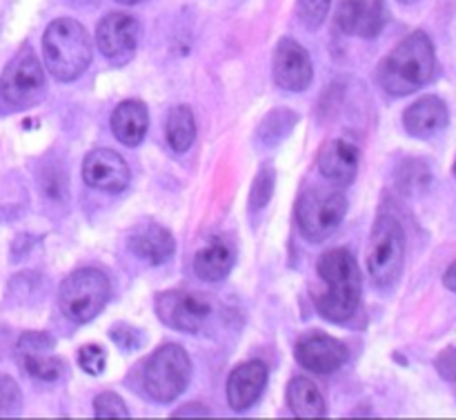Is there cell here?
I'll return each instance as SVG.
<instances>
[{"label":"cell","mask_w":456,"mask_h":420,"mask_svg":"<svg viewBox=\"0 0 456 420\" xmlns=\"http://www.w3.org/2000/svg\"><path fill=\"white\" fill-rule=\"evenodd\" d=\"M347 214V198L334 187H312L298 196L297 222L310 243L328 240Z\"/></svg>","instance_id":"cell-6"},{"label":"cell","mask_w":456,"mask_h":420,"mask_svg":"<svg viewBox=\"0 0 456 420\" xmlns=\"http://www.w3.org/2000/svg\"><path fill=\"white\" fill-rule=\"evenodd\" d=\"M94 414L96 418H127L129 409L123 400L111 392H102L94 399Z\"/></svg>","instance_id":"cell-28"},{"label":"cell","mask_w":456,"mask_h":420,"mask_svg":"<svg viewBox=\"0 0 456 420\" xmlns=\"http://www.w3.org/2000/svg\"><path fill=\"white\" fill-rule=\"evenodd\" d=\"M401 4H414V3H419V0H399Z\"/></svg>","instance_id":"cell-36"},{"label":"cell","mask_w":456,"mask_h":420,"mask_svg":"<svg viewBox=\"0 0 456 420\" xmlns=\"http://www.w3.org/2000/svg\"><path fill=\"white\" fill-rule=\"evenodd\" d=\"M150 129V111L145 102L125 101L111 114V132L116 141L127 147H136L145 141V133Z\"/></svg>","instance_id":"cell-19"},{"label":"cell","mask_w":456,"mask_h":420,"mask_svg":"<svg viewBox=\"0 0 456 420\" xmlns=\"http://www.w3.org/2000/svg\"><path fill=\"white\" fill-rule=\"evenodd\" d=\"M298 114L297 111L288 109V107H281V109H272L270 114L263 118V123L258 125V142H263L265 147H276L281 141L292 133V129L297 127Z\"/></svg>","instance_id":"cell-23"},{"label":"cell","mask_w":456,"mask_h":420,"mask_svg":"<svg viewBox=\"0 0 456 420\" xmlns=\"http://www.w3.org/2000/svg\"><path fill=\"white\" fill-rule=\"evenodd\" d=\"M332 0H297V13L307 29H319L328 18Z\"/></svg>","instance_id":"cell-26"},{"label":"cell","mask_w":456,"mask_h":420,"mask_svg":"<svg viewBox=\"0 0 456 420\" xmlns=\"http://www.w3.org/2000/svg\"><path fill=\"white\" fill-rule=\"evenodd\" d=\"M43 56L49 76L61 83H71L92 62V43L87 29L74 18H56L43 36Z\"/></svg>","instance_id":"cell-3"},{"label":"cell","mask_w":456,"mask_h":420,"mask_svg":"<svg viewBox=\"0 0 456 420\" xmlns=\"http://www.w3.org/2000/svg\"><path fill=\"white\" fill-rule=\"evenodd\" d=\"M274 167H272V165H265V167L256 174V178H254L252 182V191H249V209H252V212H258V209H263L270 203L272 194H274Z\"/></svg>","instance_id":"cell-25"},{"label":"cell","mask_w":456,"mask_h":420,"mask_svg":"<svg viewBox=\"0 0 456 420\" xmlns=\"http://www.w3.org/2000/svg\"><path fill=\"white\" fill-rule=\"evenodd\" d=\"M22 409L20 387L12 376L0 374V416H16Z\"/></svg>","instance_id":"cell-27"},{"label":"cell","mask_w":456,"mask_h":420,"mask_svg":"<svg viewBox=\"0 0 456 420\" xmlns=\"http://www.w3.org/2000/svg\"><path fill=\"white\" fill-rule=\"evenodd\" d=\"M167 145L172 147L174 151L183 154V151L190 149L196 141V120L194 114H191L190 107L178 105L169 111L167 118Z\"/></svg>","instance_id":"cell-22"},{"label":"cell","mask_w":456,"mask_h":420,"mask_svg":"<svg viewBox=\"0 0 456 420\" xmlns=\"http://www.w3.org/2000/svg\"><path fill=\"white\" fill-rule=\"evenodd\" d=\"M141 40V25L134 16L111 12L96 27V44L102 56L114 65H125L134 58Z\"/></svg>","instance_id":"cell-10"},{"label":"cell","mask_w":456,"mask_h":420,"mask_svg":"<svg viewBox=\"0 0 456 420\" xmlns=\"http://www.w3.org/2000/svg\"><path fill=\"white\" fill-rule=\"evenodd\" d=\"M53 338L45 332H27L18 341V354H45L53 350Z\"/></svg>","instance_id":"cell-31"},{"label":"cell","mask_w":456,"mask_h":420,"mask_svg":"<svg viewBox=\"0 0 456 420\" xmlns=\"http://www.w3.org/2000/svg\"><path fill=\"white\" fill-rule=\"evenodd\" d=\"M234 267V252L223 240H214L194 256V274L205 283H221Z\"/></svg>","instance_id":"cell-20"},{"label":"cell","mask_w":456,"mask_h":420,"mask_svg":"<svg viewBox=\"0 0 456 420\" xmlns=\"http://www.w3.org/2000/svg\"><path fill=\"white\" fill-rule=\"evenodd\" d=\"M298 363L314 374H334L350 359V350L328 334H307L294 350Z\"/></svg>","instance_id":"cell-14"},{"label":"cell","mask_w":456,"mask_h":420,"mask_svg":"<svg viewBox=\"0 0 456 420\" xmlns=\"http://www.w3.org/2000/svg\"><path fill=\"white\" fill-rule=\"evenodd\" d=\"M129 249L147 265L159 267L172 261L174 252H176V240H174L172 231L165 230L163 225L145 222L129 236Z\"/></svg>","instance_id":"cell-18"},{"label":"cell","mask_w":456,"mask_h":420,"mask_svg":"<svg viewBox=\"0 0 456 420\" xmlns=\"http://www.w3.org/2000/svg\"><path fill=\"white\" fill-rule=\"evenodd\" d=\"M272 74H274V83L285 92H305L314 78L310 53L305 52L303 44L285 36L274 49Z\"/></svg>","instance_id":"cell-11"},{"label":"cell","mask_w":456,"mask_h":420,"mask_svg":"<svg viewBox=\"0 0 456 420\" xmlns=\"http://www.w3.org/2000/svg\"><path fill=\"white\" fill-rule=\"evenodd\" d=\"M444 285H445V289H450V292L456 294V261L448 267V270H445Z\"/></svg>","instance_id":"cell-33"},{"label":"cell","mask_w":456,"mask_h":420,"mask_svg":"<svg viewBox=\"0 0 456 420\" xmlns=\"http://www.w3.org/2000/svg\"><path fill=\"white\" fill-rule=\"evenodd\" d=\"M450 368H452V378L456 381V354H452V363H450Z\"/></svg>","instance_id":"cell-35"},{"label":"cell","mask_w":456,"mask_h":420,"mask_svg":"<svg viewBox=\"0 0 456 420\" xmlns=\"http://www.w3.org/2000/svg\"><path fill=\"white\" fill-rule=\"evenodd\" d=\"M450 125V109L444 98L421 96L405 109L403 127L412 138H435Z\"/></svg>","instance_id":"cell-17"},{"label":"cell","mask_w":456,"mask_h":420,"mask_svg":"<svg viewBox=\"0 0 456 420\" xmlns=\"http://www.w3.org/2000/svg\"><path fill=\"white\" fill-rule=\"evenodd\" d=\"M120 4H138V3H145V0H116Z\"/></svg>","instance_id":"cell-34"},{"label":"cell","mask_w":456,"mask_h":420,"mask_svg":"<svg viewBox=\"0 0 456 420\" xmlns=\"http://www.w3.org/2000/svg\"><path fill=\"white\" fill-rule=\"evenodd\" d=\"M47 354L49 351H45V354H18L20 356L22 369H25L34 381L56 383L65 376V365H62V360Z\"/></svg>","instance_id":"cell-24"},{"label":"cell","mask_w":456,"mask_h":420,"mask_svg":"<svg viewBox=\"0 0 456 420\" xmlns=\"http://www.w3.org/2000/svg\"><path fill=\"white\" fill-rule=\"evenodd\" d=\"M83 181L92 190L120 194V191L127 190L132 172L127 167V160L118 151L94 149L89 151L83 163Z\"/></svg>","instance_id":"cell-13"},{"label":"cell","mask_w":456,"mask_h":420,"mask_svg":"<svg viewBox=\"0 0 456 420\" xmlns=\"http://www.w3.org/2000/svg\"><path fill=\"white\" fill-rule=\"evenodd\" d=\"M191 381V360L176 343H167L151 354L142 372L147 396L156 403H172Z\"/></svg>","instance_id":"cell-7"},{"label":"cell","mask_w":456,"mask_h":420,"mask_svg":"<svg viewBox=\"0 0 456 420\" xmlns=\"http://www.w3.org/2000/svg\"><path fill=\"white\" fill-rule=\"evenodd\" d=\"M187 414H199V416H209V409L203 408V405H185L176 412V416H187Z\"/></svg>","instance_id":"cell-32"},{"label":"cell","mask_w":456,"mask_h":420,"mask_svg":"<svg viewBox=\"0 0 456 420\" xmlns=\"http://www.w3.org/2000/svg\"><path fill=\"white\" fill-rule=\"evenodd\" d=\"M436 69L435 43L426 31L405 36L377 69L379 85L387 96H410L432 80Z\"/></svg>","instance_id":"cell-1"},{"label":"cell","mask_w":456,"mask_h":420,"mask_svg":"<svg viewBox=\"0 0 456 420\" xmlns=\"http://www.w3.org/2000/svg\"><path fill=\"white\" fill-rule=\"evenodd\" d=\"M110 279L96 267H83L67 276L58 289V305L71 323L85 325L96 319L110 301Z\"/></svg>","instance_id":"cell-5"},{"label":"cell","mask_w":456,"mask_h":420,"mask_svg":"<svg viewBox=\"0 0 456 420\" xmlns=\"http://www.w3.org/2000/svg\"><path fill=\"white\" fill-rule=\"evenodd\" d=\"M78 363L83 372L89 376H98L105 372V351L98 345H85L78 350Z\"/></svg>","instance_id":"cell-30"},{"label":"cell","mask_w":456,"mask_h":420,"mask_svg":"<svg viewBox=\"0 0 456 420\" xmlns=\"http://www.w3.org/2000/svg\"><path fill=\"white\" fill-rule=\"evenodd\" d=\"M316 167L325 181L334 185H352L359 172V149L346 138H330L321 145Z\"/></svg>","instance_id":"cell-16"},{"label":"cell","mask_w":456,"mask_h":420,"mask_svg":"<svg viewBox=\"0 0 456 420\" xmlns=\"http://www.w3.org/2000/svg\"><path fill=\"white\" fill-rule=\"evenodd\" d=\"M45 69L31 49H22L0 76V98L13 109H29L45 96Z\"/></svg>","instance_id":"cell-8"},{"label":"cell","mask_w":456,"mask_h":420,"mask_svg":"<svg viewBox=\"0 0 456 420\" xmlns=\"http://www.w3.org/2000/svg\"><path fill=\"white\" fill-rule=\"evenodd\" d=\"M390 20L386 0H343L337 9V25L343 34L377 38Z\"/></svg>","instance_id":"cell-12"},{"label":"cell","mask_w":456,"mask_h":420,"mask_svg":"<svg viewBox=\"0 0 456 420\" xmlns=\"http://www.w3.org/2000/svg\"><path fill=\"white\" fill-rule=\"evenodd\" d=\"M267 376H270V372H267V365L263 360H248V363H240L239 368L232 369L225 387L227 405L234 412H245V409L252 408L265 392Z\"/></svg>","instance_id":"cell-15"},{"label":"cell","mask_w":456,"mask_h":420,"mask_svg":"<svg viewBox=\"0 0 456 420\" xmlns=\"http://www.w3.org/2000/svg\"><path fill=\"white\" fill-rule=\"evenodd\" d=\"M319 274L328 285L323 294L316 298V310L330 323H346L356 314L361 305V283L359 262L352 256L350 249L337 247L321 256Z\"/></svg>","instance_id":"cell-2"},{"label":"cell","mask_w":456,"mask_h":420,"mask_svg":"<svg viewBox=\"0 0 456 420\" xmlns=\"http://www.w3.org/2000/svg\"><path fill=\"white\" fill-rule=\"evenodd\" d=\"M405 265V231L395 216H379L368 243V271L379 289L399 283Z\"/></svg>","instance_id":"cell-4"},{"label":"cell","mask_w":456,"mask_h":420,"mask_svg":"<svg viewBox=\"0 0 456 420\" xmlns=\"http://www.w3.org/2000/svg\"><path fill=\"white\" fill-rule=\"evenodd\" d=\"M454 174H456V160H454Z\"/></svg>","instance_id":"cell-37"},{"label":"cell","mask_w":456,"mask_h":420,"mask_svg":"<svg viewBox=\"0 0 456 420\" xmlns=\"http://www.w3.org/2000/svg\"><path fill=\"white\" fill-rule=\"evenodd\" d=\"M288 405L294 416L301 418H323L328 414L323 394L319 387L307 378L297 376L288 385Z\"/></svg>","instance_id":"cell-21"},{"label":"cell","mask_w":456,"mask_h":420,"mask_svg":"<svg viewBox=\"0 0 456 420\" xmlns=\"http://www.w3.org/2000/svg\"><path fill=\"white\" fill-rule=\"evenodd\" d=\"M156 314L160 323L183 334H200L212 319V303L199 294L163 292L156 296Z\"/></svg>","instance_id":"cell-9"},{"label":"cell","mask_w":456,"mask_h":420,"mask_svg":"<svg viewBox=\"0 0 456 420\" xmlns=\"http://www.w3.org/2000/svg\"><path fill=\"white\" fill-rule=\"evenodd\" d=\"M110 338L125 351H136L145 345V334L132 325H114L110 332Z\"/></svg>","instance_id":"cell-29"}]
</instances>
